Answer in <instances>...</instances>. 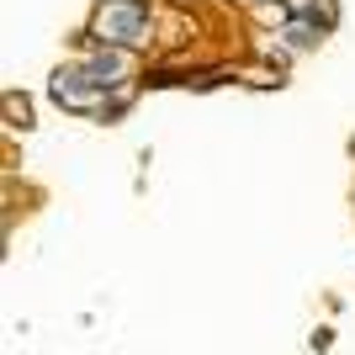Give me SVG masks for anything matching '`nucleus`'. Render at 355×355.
<instances>
[{"mask_svg": "<svg viewBox=\"0 0 355 355\" xmlns=\"http://www.w3.org/2000/svg\"><path fill=\"white\" fill-rule=\"evenodd\" d=\"M148 27H154L148 0H101L90 11L85 37H96L101 48H138V43H148Z\"/></svg>", "mask_w": 355, "mask_h": 355, "instance_id": "1", "label": "nucleus"}]
</instances>
